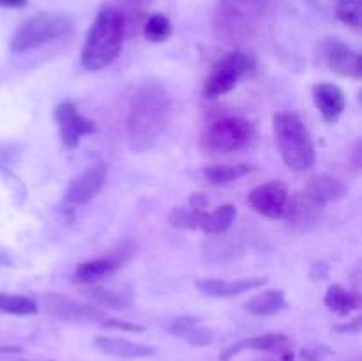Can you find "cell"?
<instances>
[{"label": "cell", "mask_w": 362, "mask_h": 361, "mask_svg": "<svg viewBox=\"0 0 362 361\" xmlns=\"http://www.w3.org/2000/svg\"><path fill=\"white\" fill-rule=\"evenodd\" d=\"M272 130L283 161L290 170L306 172L317 163V151L310 131L296 113H276L272 117Z\"/></svg>", "instance_id": "277c9868"}, {"label": "cell", "mask_w": 362, "mask_h": 361, "mask_svg": "<svg viewBox=\"0 0 362 361\" xmlns=\"http://www.w3.org/2000/svg\"><path fill=\"white\" fill-rule=\"evenodd\" d=\"M53 117H55L57 126H59L60 140L67 149L78 147L87 134H92L95 131L94 120L81 115L73 101L60 103L55 108Z\"/></svg>", "instance_id": "7c38bea8"}, {"label": "cell", "mask_w": 362, "mask_h": 361, "mask_svg": "<svg viewBox=\"0 0 362 361\" xmlns=\"http://www.w3.org/2000/svg\"><path fill=\"white\" fill-rule=\"evenodd\" d=\"M172 96L158 80H147L133 92L127 110V144L133 152L154 147L172 120Z\"/></svg>", "instance_id": "6da1fadb"}, {"label": "cell", "mask_w": 362, "mask_h": 361, "mask_svg": "<svg viewBox=\"0 0 362 361\" xmlns=\"http://www.w3.org/2000/svg\"><path fill=\"white\" fill-rule=\"evenodd\" d=\"M255 69V62L247 53L240 50L225 53L211 66L207 78L202 87L205 99H218L235 88L243 78H246Z\"/></svg>", "instance_id": "52a82bcc"}, {"label": "cell", "mask_w": 362, "mask_h": 361, "mask_svg": "<svg viewBox=\"0 0 362 361\" xmlns=\"http://www.w3.org/2000/svg\"><path fill=\"white\" fill-rule=\"evenodd\" d=\"M257 166L247 165V163H240V165H214L204 170L205 179L211 184H228L232 180L240 179V177L247 176V173L255 172Z\"/></svg>", "instance_id": "603a6c76"}, {"label": "cell", "mask_w": 362, "mask_h": 361, "mask_svg": "<svg viewBox=\"0 0 362 361\" xmlns=\"http://www.w3.org/2000/svg\"><path fill=\"white\" fill-rule=\"evenodd\" d=\"M324 303L325 306L331 311H334L336 315L346 317V315H350L354 310L359 308L361 297L359 294L345 289V287L339 285V283H332V285H329L327 290H325Z\"/></svg>", "instance_id": "7402d4cb"}, {"label": "cell", "mask_w": 362, "mask_h": 361, "mask_svg": "<svg viewBox=\"0 0 362 361\" xmlns=\"http://www.w3.org/2000/svg\"><path fill=\"white\" fill-rule=\"evenodd\" d=\"M126 32V16L120 7L105 6L92 21L81 48V66L101 71L112 66L120 55Z\"/></svg>", "instance_id": "7a4b0ae2"}, {"label": "cell", "mask_w": 362, "mask_h": 361, "mask_svg": "<svg viewBox=\"0 0 362 361\" xmlns=\"http://www.w3.org/2000/svg\"><path fill=\"white\" fill-rule=\"evenodd\" d=\"M42 303L48 314L53 317L60 319V321H71V322H101L106 319L105 310L94 306V304H83L76 299L64 296V294L52 292L46 294L42 297Z\"/></svg>", "instance_id": "4fadbf2b"}, {"label": "cell", "mask_w": 362, "mask_h": 361, "mask_svg": "<svg viewBox=\"0 0 362 361\" xmlns=\"http://www.w3.org/2000/svg\"><path fill=\"white\" fill-rule=\"evenodd\" d=\"M85 296L90 297L94 303L101 304L105 308H113V310H126L131 304L129 297L126 294L113 292V290L103 289V287H95V289L85 292Z\"/></svg>", "instance_id": "4316f807"}, {"label": "cell", "mask_w": 362, "mask_h": 361, "mask_svg": "<svg viewBox=\"0 0 362 361\" xmlns=\"http://www.w3.org/2000/svg\"><path fill=\"white\" fill-rule=\"evenodd\" d=\"M286 202H288V188L281 180H269L260 184L247 197L250 207L269 219L283 218Z\"/></svg>", "instance_id": "5bb4252c"}, {"label": "cell", "mask_w": 362, "mask_h": 361, "mask_svg": "<svg viewBox=\"0 0 362 361\" xmlns=\"http://www.w3.org/2000/svg\"><path fill=\"white\" fill-rule=\"evenodd\" d=\"M317 62L343 78L361 80L362 57L346 42L334 38H324L315 50Z\"/></svg>", "instance_id": "9c48e42d"}, {"label": "cell", "mask_w": 362, "mask_h": 361, "mask_svg": "<svg viewBox=\"0 0 362 361\" xmlns=\"http://www.w3.org/2000/svg\"><path fill=\"white\" fill-rule=\"evenodd\" d=\"M292 347V340L283 333H265V335L250 336L232 343L228 349L219 354V361H230L243 350H262V353H285Z\"/></svg>", "instance_id": "2e32d148"}, {"label": "cell", "mask_w": 362, "mask_h": 361, "mask_svg": "<svg viewBox=\"0 0 362 361\" xmlns=\"http://www.w3.org/2000/svg\"><path fill=\"white\" fill-rule=\"evenodd\" d=\"M189 204H191V209H204L205 205H207V198H205L202 193H194L191 195Z\"/></svg>", "instance_id": "1f68e13d"}, {"label": "cell", "mask_w": 362, "mask_h": 361, "mask_svg": "<svg viewBox=\"0 0 362 361\" xmlns=\"http://www.w3.org/2000/svg\"><path fill=\"white\" fill-rule=\"evenodd\" d=\"M23 6H27V0H0V7L6 9H18Z\"/></svg>", "instance_id": "d6a6232c"}, {"label": "cell", "mask_w": 362, "mask_h": 361, "mask_svg": "<svg viewBox=\"0 0 362 361\" xmlns=\"http://www.w3.org/2000/svg\"><path fill=\"white\" fill-rule=\"evenodd\" d=\"M134 244L126 241V243L120 244L119 248L110 251V255L101 258H90V260H85L81 264L76 265V269L73 271L71 276V282L76 283V285H90V283L98 282V280L106 278L112 273H115L117 269L122 268L134 253Z\"/></svg>", "instance_id": "30bf717a"}, {"label": "cell", "mask_w": 362, "mask_h": 361, "mask_svg": "<svg viewBox=\"0 0 362 361\" xmlns=\"http://www.w3.org/2000/svg\"><path fill=\"white\" fill-rule=\"evenodd\" d=\"M324 204H320L313 197H310L306 191H303V193L293 195L292 200L288 198L285 212H283V218L293 229L308 230L310 227L317 225L318 219L324 214Z\"/></svg>", "instance_id": "9a60e30c"}, {"label": "cell", "mask_w": 362, "mask_h": 361, "mask_svg": "<svg viewBox=\"0 0 362 361\" xmlns=\"http://www.w3.org/2000/svg\"><path fill=\"white\" fill-rule=\"evenodd\" d=\"M0 353H21L20 347H7V345H0Z\"/></svg>", "instance_id": "e575fe53"}, {"label": "cell", "mask_w": 362, "mask_h": 361, "mask_svg": "<svg viewBox=\"0 0 362 361\" xmlns=\"http://www.w3.org/2000/svg\"><path fill=\"white\" fill-rule=\"evenodd\" d=\"M18 361H25V360H18Z\"/></svg>", "instance_id": "8d00e7d4"}, {"label": "cell", "mask_w": 362, "mask_h": 361, "mask_svg": "<svg viewBox=\"0 0 362 361\" xmlns=\"http://www.w3.org/2000/svg\"><path fill=\"white\" fill-rule=\"evenodd\" d=\"M257 137L255 124L244 117H225L212 122L200 138V149L211 154H230L246 149Z\"/></svg>", "instance_id": "8992f818"}, {"label": "cell", "mask_w": 362, "mask_h": 361, "mask_svg": "<svg viewBox=\"0 0 362 361\" xmlns=\"http://www.w3.org/2000/svg\"><path fill=\"white\" fill-rule=\"evenodd\" d=\"M288 306L285 299V292L281 289H265L264 292L257 294L250 301L244 303L246 311L253 315H276Z\"/></svg>", "instance_id": "44dd1931"}, {"label": "cell", "mask_w": 362, "mask_h": 361, "mask_svg": "<svg viewBox=\"0 0 362 361\" xmlns=\"http://www.w3.org/2000/svg\"><path fill=\"white\" fill-rule=\"evenodd\" d=\"M120 2H122V6L126 7V9L140 11V9H144L147 4H151L152 0H120Z\"/></svg>", "instance_id": "4dcf8cb0"}, {"label": "cell", "mask_w": 362, "mask_h": 361, "mask_svg": "<svg viewBox=\"0 0 362 361\" xmlns=\"http://www.w3.org/2000/svg\"><path fill=\"white\" fill-rule=\"evenodd\" d=\"M313 103L327 124H334L345 112V92L334 84H317L311 91Z\"/></svg>", "instance_id": "e0dca14e"}, {"label": "cell", "mask_w": 362, "mask_h": 361, "mask_svg": "<svg viewBox=\"0 0 362 361\" xmlns=\"http://www.w3.org/2000/svg\"><path fill=\"white\" fill-rule=\"evenodd\" d=\"M73 30V20L60 13H39L25 20L11 38V52L28 53L57 41Z\"/></svg>", "instance_id": "5b68a950"}, {"label": "cell", "mask_w": 362, "mask_h": 361, "mask_svg": "<svg viewBox=\"0 0 362 361\" xmlns=\"http://www.w3.org/2000/svg\"><path fill=\"white\" fill-rule=\"evenodd\" d=\"M267 283V278H237V280H218V278H207V280H198L197 289L202 294L211 297H233L239 294L247 292V290L258 289Z\"/></svg>", "instance_id": "ac0fdd59"}, {"label": "cell", "mask_w": 362, "mask_h": 361, "mask_svg": "<svg viewBox=\"0 0 362 361\" xmlns=\"http://www.w3.org/2000/svg\"><path fill=\"white\" fill-rule=\"evenodd\" d=\"M359 324H361V321H359V319H356L352 326H345V328H338V331H357V329H359Z\"/></svg>", "instance_id": "836d02e7"}, {"label": "cell", "mask_w": 362, "mask_h": 361, "mask_svg": "<svg viewBox=\"0 0 362 361\" xmlns=\"http://www.w3.org/2000/svg\"><path fill=\"white\" fill-rule=\"evenodd\" d=\"M336 16L346 27L359 30L362 25V0H334Z\"/></svg>", "instance_id": "484cf974"}, {"label": "cell", "mask_w": 362, "mask_h": 361, "mask_svg": "<svg viewBox=\"0 0 362 361\" xmlns=\"http://www.w3.org/2000/svg\"><path fill=\"white\" fill-rule=\"evenodd\" d=\"M237 209L233 204H225L214 211L205 212L202 209L175 207L168 216L170 225L182 230H202L205 234H223L235 222Z\"/></svg>", "instance_id": "ba28073f"}, {"label": "cell", "mask_w": 362, "mask_h": 361, "mask_svg": "<svg viewBox=\"0 0 362 361\" xmlns=\"http://www.w3.org/2000/svg\"><path fill=\"white\" fill-rule=\"evenodd\" d=\"M272 9V0H219L214 30L219 41L239 42L251 39Z\"/></svg>", "instance_id": "3957f363"}, {"label": "cell", "mask_w": 362, "mask_h": 361, "mask_svg": "<svg viewBox=\"0 0 362 361\" xmlns=\"http://www.w3.org/2000/svg\"><path fill=\"white\" fill-rule=\"evenodd\" d=\"M172 32H173L172 21H170L168 16H165L163 13L151 14V16L147 18V21L144 23V35L145 39L151 42L168 41Z\"/></svg>", "instance_id": "cb8c5ba5"}, {"label": "cell", "mask_w": 362, "mask_h": 361, "mask_svg": "<svg viewBox=\"0 0 362 361\" xmlns=\"http://www.w3.org/2000/svg\"><path fill=\"white\" fill-rule=\"evenodd\" d=\"M306 193L320 204L327 205L331 202L341 200L346 195V186L336 177L327 176V173H317L308 180Z\"/></svg>", "instance_id": "ffe728a7"}, {"label": "cell", "mask_w": 362, "mask_h": 361, "mask_svg": "<svg viewBox=\"0 0 362 361\" xmlns=\"http://www.w3.org/2000/svg\"><path fill=\"white\" fill-rule=\"evenodd\" d=\"M197 324H200V321H198L197 317H191V315H180V317H177L175 321L170 324V333H172L173 336L184 338L186 333L191 331Z\"/></svg>", "instance_id": "f1b7e54d"}, {"label": "cell", "mask_w": 362, "mask_h": 361, "mask_svg": "<svg viewBox=\"0 0 362 361\" xmlns=\"http://www.w3.org/2000/svg\"><path fill=\"white\" fill-rule=\"evenodd\" d=\"M37 303L27 296L18 294H0V311L9 315H35L37 314Z\"/></svg>", "instance_id": "d4e9b609"}, {"label": "cell", "mask_w": 362, "mask_h": 361, "mask_svg": "<svg viewBox=\"0 0 362 361\" xmlns=\"http://www.w3.org/2000/svg\"><path fill=\"white\" fill-rule=\"evenodd\" d=\"M103 328L108 329H117V331H126V333H144L145 328L140 324H134V322H126V321H119V319H112L106 317L101 321Z\"/></svg>", "instance_id": "f546056e"}, {"label": "cell", "mask_w": 362, "mask_h": 361, "mask_svg": "<svg viewBox=\"0 0 362 361\" xmlns=\"http://www.w3.org/2000/svg\"><path fill=\"white\" fill-rule=\"evenodd\" d=\"M0 265H11V258L4 251H0Z\"/></svg>", "instance_id": "d590c367"}, {"label": "cell", "mask_w": 362, "mask_h": 361, "mask_svg": "<svg viewBox=\"0 0 362 361\" xmlns=\"http://www.w3.org/2000/svg\"><path fill=\"white\" fill-rule=\"evenodd\" d=\"M95 347L108 356L122 357V360H140V357L154 356V347L145 345L140 342H131L126 338H115V336H95Z\"/></svg>", "instance_id": "d6986e66"}, {"label": "cell", "mask_w": 362, "mask_h": 361, "mask_svg": "<svg viewBox=\"0 0 362 361\" xmlns=\"http://www.w3.org/2000/svg\"><path fill=\"white\" fill-rule=\"evenodd\" d=\"M106 179H108V166L105 163L90 165L80 176L71 179L66 190V197H64V205L67 209H74L90 202L103 190Z\"/></svg>", "instance_id": "8fae6325"}, {"label": "cell", "mask_w": 362, "mask_h": 361, "mask_svg": "<svg viewBox=\"0 0 362 361\" xmlns=\"http://www.w3.org/2000/svg\"><path fill=\"white\" fill-rule=\"evenodd\" d=\"M184 340H186L187 343H191V345L204 347V345H209V343H212V340H214V331L209 328H204V326L197 324L193 329H191V331L186 333Z\"/></svg>", "instance_id": "83f0119b"}]
</instances>
